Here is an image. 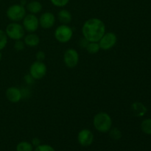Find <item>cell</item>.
<instances>
[{
    "mask_svg": "<svg viewBox=\"0 0 151 151\" xmlns=\"http://www.w3.org/2000/svg\"><path fill=\"white\" fill-rule=\"evenodd\" d=\"M47 72V69L44 62L35 61L32 63L29 69V74L35 80H39L44 78Z\"/></svg>",
    "mask_w": 151,
    "mask_h": 151,
    "instance_id": "obj_6",
    "label": "cell"
},
{
    "mask_svg": "<svg viewBox=\"0 0 151 151\" xmlns=\"http://www.w3.org/2000/svg\"><path fill=\"white\" fill-rule=\"evenodd\" d=\"M82 33L88 42H99L106 33L104 22L97 18H92L86 21L83 25Z\"/></svg>",
    "mask_w": 151,
    "mask_h": 151,
    "instance_id": "obj_1",
    "label": "cell"
},
{
    "mask_svg": "<svg viewBox=\"0 0 151 151\" xmlns=\"http://www.w3.org/2000/svg\"><path fill=\"white\" fill-rule=\"evenodd\" d=\"M5 96L8 101L16 103L22 100V91L16 87H10L6 90Z\"/></svg>",
    "mask_w": 151,
    "mask_h": 151,
    "instance_id": "obj_12",
    "label": "cell"
},
{
    "mask_svg": "<svg viewBox=\"0 0 151 151\" xmlns=\"http://www.w3.org/2000/svg\"><path fill=\"white\" fill-rule=\"evenodd\" d=\"M25 44L24 41H21V40H17L16 41V43L14 44V48L15 50H17V51H22L24 49Z\"/></svg>",
    "mask_w": 151,
    "mask_h": 151,
    "instance_id": "obj_24",
    "label": "cell"
},
{
    "mask_svg": "<svg viewBox=\"0 0 151 151\" xmlns=\"http://www.w3.org/2000/svg\"><path fill=\"white\" fill-rule=\"evenodd\" d=\"M141 129L145 134L151 135V119H146L142 122Z\"/></svg>",
    "mask_w": 151,
    "mask_h": 151,
    "instance_id": "obj_18",
    "label": "cell"
},
{
    "mask_svg": "<svg viewBox=\"0 0 151 151\" xmlns=\"http://www.w3.org/2000/svg\"><path fill=\"white\" fill-rule=\"evenodd\" d=\"M109 136L114 140H119L122 137V133L118 128H114L110 129L109 131Z\"/></svg>",
    "mask_w": 151,
    "mask_h": 151,
    "instance_id": "obj_21",
    "label": "cell"
},
{
    "mask_svg": "<svg viewBox=\"0 0 151 151\" xmlns=\"http://www.w3.org/2000/svg\"><path fill=\"white\" fill-rule=\"evenodd\" d=\"M63 61L69 68H74L79 62V55L74 49H68L63 55Z\"/></svg>",
    "mask_w": 151,
    "mask_h": 151,
    "instance_id": "obj_9",
    "label": "cell"
},
{
    "mask_svg": "<svg viewBox=\"0 0 151 151\" xmlns=\"http://www.w3.org/2000/svg\"><path fill=\"white\" fill-rule=\"evenodd\" d=\"M24 42L25 45L28 46L29 47H36L40 43V38L36 35V34L34 33H29L27 35H26V37L24 38Z\"/></svg>",
    "mask_w": 151,
    "mask_h": 151,
    "instance_id": "obj_15",
    "label": "cell"
},
{
    "mask_svg": "<svg viewBox=\"0 0 151 151\" xmlns=\"http://www.w3.org/2000/svg\"><path fill=\"white\" fill-rule=\"evenodd\" d=\"M35 58H36L38 61L43 62L44 60H45L46 55L43 51H38V52L36 53V55H35Z\"/></svg>",
    "mask_w": 151,
    "mask_h": 151,
    "instance_id": "obj_25",
    "label": "cell"
},
{
    "mask_svg": "<svg viewBox=\"0 0 151 151\" xmlns=\"http://www.w3.org/2000/svg\"><path fill=\"white\" fill-rule=\"evenodd\" d=\"M53 5L58 7H63L69 2V0H50Z\"/></svg>",
    "mask_w": 151,
    "mask_h": 151,
    "instance_id": "obj_22",
    "label": "cell"
},
{
    "mask_svg": "<svg viewBox=\"0 0 151 151\" xmlns=\"http://www.w3.org/2000/svg\"><path fill=\"white\" fill-rule=\"evenodd\" d=\"M6 14L7 18L12 22H19L23 20L26 16V8L22 4H13L7 8Z\"/></svg>",
    "mask_w": 151,
    "mask_h": 151,
    "instance_id": "obj_3",
    "label": "cell"
},
{
    "mask_svg": "<svg viewBox=\"0 0 151 151\" xmlns=\"http://www.w3.org/2000/svg\"><path fill=\"white\" fill-rule=\"evenodd\" d=\"M40 143H41V142H40V139L38 138L32 139V146H35V147H38V145H40Z\"/></svg>",
    "mask_w": 151,
    "mask_h": 151,
    "instance_id": "obj_28",
    "label": "cell"
},
{
    "mask_svg": "<svg viewBox=\"0 0 151 151\" xmlns=\"http://www.w3.org/2000/svg\"><path fill=\"white\" fill-rule=\"evenodd\" d=\"M131 111L133 114L137 117H141L145 116L147 111V109L142 103L135 102L131 105Z\"/></svg>",
    "mask_w": 151,
    "mask_h": 151,
    "instance_id": "obj_13",
    "label": "cell"
},
{
    "mask_svg": "<svg viewBox=\"0 0 151 151\" xmlns=\"http://www.w3.org/2000/svg\"><path fill=\"white\" fill-rule=\"evenodd\" d=\"M117 41V37L114 32H107L103 35L99 41L100 49L103 50H109L114 47Z\"/></svg>",
    "mask_w": 151,
    "mask_h": 151,
    "instance_id": "obj_7",
    "label": "cell"
},
{
    "mask_svg": "<svg viewBox=\"0 0 151 151\" xmlns=\"http://www.w3.org/2000/svg\"><path fill=\"white\" fill-rule=\"evenodd\" d=\"M58 18L59 22L62 24H68L72 21V16L69 10L63 9V10H60L59 11L58 14Z\"/></svg>",
    "mask_w": 151,
    "mask_h": 151,
    "instance_id": "obj_14",
    "label": "cell"
},
{
    "mask_svg": "<svg viewBox=\"0 0 151 151\" xmlns=\"http://www.w3.org/2000/svg\"><path fill=\"white\" fill-rule=\"evenodd\" d=\"M34 151H55L52 146L48 145H40L35 147Z\"/></svg>",
    "mask_w": 151,
    "mask_h": 151,
    "instance_id": "obj_23",
    "label": "cell"
},
{
    "mask_svg": "<svg viewBox=\"0 0 151 151\" xmlns=\"http://www.w3.org/2000/svg\"><path fill=\"white\" fill-rule=\"evenodd\" d=\"M24 28L20 24L13 22L7 25L5 29V32L8 38L17 41L23 38L24 35Z\"/></svg>",
    "mask_w": 151,
    "mask_h": 151,
    "instance_id": "obj_4",
    "label": "cell"
},
{
    "mask_svg": "<svg viewBox=\"0 0 151 151\" xmlns=\"http://www.w3.org/2000/svg\"><path fill=\"white\" fill-rule=\"evenodd\" d=\"M73 35V31L67 24H61L55 31V37L60 43H67Z\"/></svg>",
    "mask_w": 151,
    "mask_h": 151,
    "instance_id": "obj_5",
    "label": "cell"
},
{
    "mask_svg": "<svg viewBox=\"0 0 151 151\" xmlns=\"http://www.w3.org/2000/svg\"><path fill=\"white\" fill-rule=\"evenodd\" d=\"M93 124L97 131L101 133L109 132L112 126L111 117L106 112H100L94 116Z\"/></svg>",
    "mask_w": 151,
    "mask_h": 151,
    "instance_id": "obj_2",
    "label": "cell"
},
{
    "mask_svg": "<svg viewBox=\"0 0 151 151\" xmlns=\"http://www.w3.org/2000/svg\"><path fill=\"white\" fill-rule=\"evenodd\" d=\"M33 146L27 142H22L16 146V151H32Z\"/></svg>",
    "mask_w": 151,
    "mask_h": 151,
    "instance_id": "obj_17",
    "label": "cell"
},
{
    "mask_svg": "<svg viewBox=\"0 0 151 151\" xmlns=\"http://www.w3.org/2000/svg\"><path fill=\"white\" fill-rule=\"evenodd\" d=\"M42 4L38 1H32L27 4V10L31 14H37L42 10Z\"/></svg>",
    "mask_w": 151,
    "mask_h": 151,
    "instance_id": "obj_16",
    "label": "cell"
},
{
    "mask_svg": "<svg viewBox=\"0 0 151 151\" xmlns=\"http://www.w3.org/2000/svg\"><path fill=\"white\" fill-rule=\"evenodd\" d=\"M86 49L90 54H96L99 52L100 47L98 42H89Z\"/></svg>",
    "mask_w": 151,
    "mask_h": 151,
    "instance_id": "obj_19",
    "label": "cell"
},
{
    "mask_svg": "<svg viewBox=\"0 0 151 151\" xmlns=\"http://www.w3.org/2000/svg\"><path fill=\"white\" fill-rule=\"evenodd\" d=\"M39 27V19L35 14H28L23 19V27L29 32H34Z\"/></svg>",
    "mask_w": 151,
    "mask_h": 151,
    "instance_id": "obj_8",
    "label": "cell"
},
{
    "mask_svg": "<svg viewBox=\"0 0 151 151\" xmlns=\"http://www.w3.org/2000/svg\"><path fill=\"white\" fill-rule=\"evenodd\" d=\"M88 43L89 42H88V41H87L85 38H82V39L80 40V41H79L80 46H81V47H83V48H86V47H87V45H88Z\"/></svg>",
    "mask_w": 151,
    "mask_h": 151,
    "instance_id": "obj_27",
    "label": "cell"
},
{
    "mask_svg": "<svg viewBox=\"0 0 151 151\" xmlns=\"http://www.w3.org/2000/svg\"><path fill=\"white\" fill-rule=\"evenodd\" d=\"M22 4V5L24 6L25 4H26V1H25V0H22V1H21V4Z\"/></svg>",
    "mask_w": 151,
    "mask_h": 151,
    "instance_id": "obj_29",
    "label": "cell"
},
{
    "mask_svg": "<svg viewBox=\"0 0 151 151\" xmlns=\"http://www.w3.org/2000/svg\"><path fill=\"white\" fill-rule=\"evenodd\" d=\"M78 140L81 145L83 147H88L92 144L94 141V135L89 130L83 129L78 134Z\"/></svg>",
    "mask_w": 151,
    "mask_h": 151,
    "instance_id": "obj_10",
    "label": "cell"
},
{
    "mask_svg": "<svg viewBox=\"0 0 151 151\" xmlns=\"http://www.w3.org/2000/svg\"><path fill=\"white\" fill-rule=\"evenodd\" d=\"M1 58H2V54H1V51H0V61H1Z\"/></svg>",
    "mask_w": 151,
    "mask_h": 151,
    "instance_id": "obj_30",
    "label": "cell"
},
{
    "mask_svg": "<svg viewBox=\"0 0 151 151\" xmlns=\"http://www.w3.org/2000/svg\"><path fill=\"white\" fill-rule=\"evenodd\" d=\"M24 81L27 84H32L34 83L35 79L31 76L30 74H28V75H26L24 76Z\"/></svg>",
    "mask_w": 151,
    "mask_h": 151,
    "instance_id": "obj_26",
    "label": "cell"
},
{
    "mask_svg": "<svg viewBox=\"0 0 151 151\" xmlns=\"http://www.w3.org/2000/svg\"><path fill=\"white\" fill-rule=\"evenodd\" d=\"M55 23V17L50 12L43 13L39 19V25L44 29H50L52 27Z\"/></svg>",
    "mask_w": 151,
    "mask_h": 151,
    "instance_id": "obj_11",
    "label": "cell"
},
{
    "mask_svg": "<svg viewBox=\"0 0 151 151\" xmlns=\"http://www.w3.org/2000/svg\"><path fill=\"white\" fill-rule=\"evenodd\" d=\"M7 37L5 31L0 29V51L6 47L7 44Z\"/></svg>",
    "mask_w": 151,
    "mask_h": 151,
    "instance_id": "obj_20",
    "label": "cell"
}]
</instances>
